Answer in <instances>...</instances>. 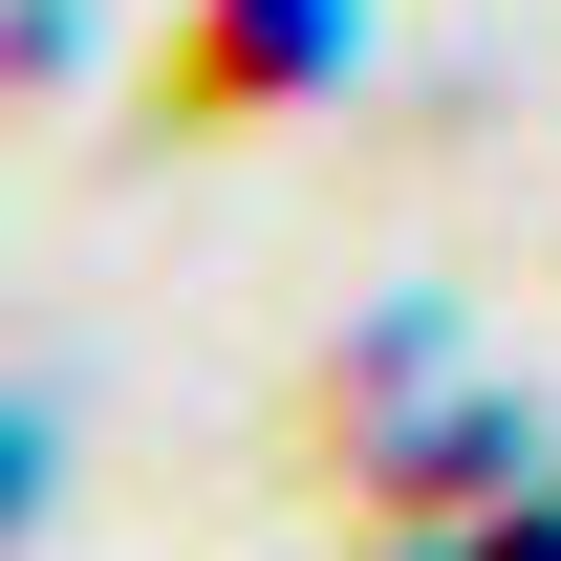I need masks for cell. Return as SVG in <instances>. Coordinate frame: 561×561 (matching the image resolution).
I'll return each mask as SVG.
<instances>
[{"mask_svg":"<svg viewBox=\"0 0 561 561\" xmlns=\"http://www.w3.org/2000/svg\"><path fill=\"white\" fill-rule=\"evenodd\" d=\"M476 561H561V518H540V540H518V518H496V540H476Z\"/></svg>","mask_w":561,"mask_h":561,"instance_id":"obj_3","label":"cell"},{"mask_svg":"<svg viewBox=\"0 0 561 561\" xmlns=\"http://www.w3.org/2000/svg\"><path fill=\"white\" fill-rule=\"evenodd\" d=\"M22 518H44V411H0V561H22Z\"/></svg>","mask_w":561,"mask_h":561,"instance_id":"obj_2","label":"cell"},{"mask_svg":"<svg viewBox=\"0 0 561 561\" xmlns=\"http://www.w3.org/2000/svg\"><path fill=\"white\" fill-rule=\"evenodd\" d=\"M302 66H346V0H195V44L151 66V130H260Z\"/></svg>","mask_w":561,"mask_h":561,"instance_id":"obj_1","label":"cell"}]
</instances>
